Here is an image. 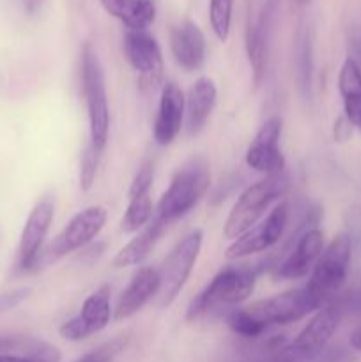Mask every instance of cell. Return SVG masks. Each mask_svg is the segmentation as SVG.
Wrapping results in <instances>:
<instances>
[{"instance_id":"1","label":"cell","mask_w":361,"mask_h":362,"mask_svg":"<svg viewBox=\"0 0 361 362\" xmlns=\"http://www.w3.org/2000/svg\"><path fill=\"white\" fill-rule=\"evenodd\" d=\"M211 186V165L204 156L188 159L172 177L163 197L156 205V218L165 225L193 211Z\"/></svg>"},{"instance_id":"2","label":"cell","mask_w":361,"mask_h":362,"mask_svg":"<svg viewBox=\"0 0 361 362\" xmlns=\"http://www.w3.org/2000/svg\"><path fill=\"white\" fill-rule=\"evenodd\" d=\"M81 90L88 117V144L105 151L110 136V106L105 73L91 42L81 46Z\"/></svg>"},{"instance_id":"3","label":"cell","mask_w":361,"mask_h":362,"mask_svg":"<svg viewBox=\"0 0 361 362\" xmlns=\"http://www.w3.org/2000/svg\"><path fill=\"white\" fill-rule=\"evenodd\" d=\"M257 281L255 267H227L211 279L186 310V322H197L223 306L244 303L253 293Z\"/></svg>"},{"instance_id":"4","label":"cell","mask_w":361,"mask_h":362,"mask_svg":"<svg viewBox=\"0 0 361 362\" xmlns=\"http://www.w3.org/2000/svg\"><path fill=\"white\" fill-rule=\"evenodd\" d=\"M289 187V179L285 175L265 177L264 180L248 186L237 197L236 204L230 209L223 225V237L236 240L250 228H253L269 207L283 197Z\"/></svg>"},{"instance_id":"5","label":"cell","mask_w":361,"mask_h":362,"mask_svg":"<svg viewBox=\"0 0 361 362\" xmlns=\"http://www.w3.org/2000/svg\"><path fill=\"white\" fill-rule=\"evenodd\" d=\"M106 218H108V212L101 205H92V207L84 209L76 216H73L71 221L60 230L59 235L48 246L42 247L38 262H35L34 271L57 264L60 258L87 247L105 228Z\"/></svg>"},{"instance_id":"6","label":"cell","mask_w":361,"mask_h":362,"mask_svg":"<svg viewBox=\"0 0 361 362\" xmlns=\"http://www.w3.org/2000/svg\"><path fill=\"white\" fill-rule=\"evenodd\" d=\"M353 257V240L347 233H338L319 257L317 264L311 269L310 279L304 286L328 306L333 297L342 290L350 269Z\"/></svg>"},{"instance_id":"7","label":"cell","mask_w":361,"mask_h":362,"mask_svg":"<svg viewBox=\"0 0 361 362\" xmlns=\"http://www.w3.org/2000/svg\"><path fill=\"white\" fill-rule=\"evenodd\" d=\"M321 308H324V304L306 286H301V288L287 290L268 299L257 300L244 308V311L264 331H268L273 325H289L303 320L308 315L317 313Z\"/></svg>"},{"instance_id":"8","label":"cell","mask_w":361,"mask_h":362,"mask_svg":"<svg viewBox=\"0 0 361 362\" xmlns=\"http://www.w3.org/2000/svg\"><path fill=\"white\" fill-rule=\"evenodd\" d=\"M204 233L202 230H191L173 246L168 257L159 269V308H170L193 272L195 264L200 255Z\"/></svg>"},{"instance_id":"9","label":"cell","mask_w":361,"mask_h":362,"mask_svg":"<svg viewBox=\"0 0 361 362\" xmlns=\"http://www.w3.org/2000/svg\"><path fill=\"white\" fill-rule=\"evenodd\" d=\"M287 223H289V204L280 202L253 228H250L243 235L237 237L236 240H232V244L227 247L225 257L229 260H239V258H246L251 257V255L271 250L275 244L280 243V239L285 233Z\"/></svg>"},{"instance_id":"10","label":"cell","mask_w":361,"mask_h":362,"mask_svg":"<svg viewBox=\"0 0 361 362\" xmlns=\"http://www.w3.org/2000/svg\"><path fill=\"white\" fill-rule=\"evenodd\" d=\"M53 216H55V202L50 194L35 202L32 211L28 212L27 221L21 230L20 246H18L16 269L20 272H34L35 262L45 246Z\"/></svg>"},{"instance_id":"11","label":"cell","mask_w":361,"mask_h":362,"mask_svg":"<svg viewBox=\"0 0 361 362\" xmlns=\"http://www.w3.org/2000/svg\"><path fill=\"white\" fill-rule=\"evenodd\" d=\"M110 296H112V288L108 285L94 290L84 300L78 315L60 325L59 334L67 341H81L101 332L112 320Z\"/></svg>"},{"instance_id":"12","label":"cell","mask_w":361,"mask_h":362,"mask_svg":"<svg viewBox=\"0 0 361 362\" xmlns=\"http://www.w3.org/2000/svg\"><path fill=\"white\" fill-rule=\"evenodd\" d=\"M280 136H282V119L275 115L265 120L255 134L244 156L246 165L255 172L264 173L265 177L282 175L285 170V158L280 151Z\"/></svg>"},{"instance_id":"13","label":"cell","mask_w":361,"mask_h":362,"mask_svg":"<svg viewBox=\"0 0 361 362\" xmlns=\"http://www.w3.org/2000/svg\"><path fill=\"white\" fill-rule=\"evenodd\" d=\"M124 57L140 76L142 83L154 85L163 76V53L154 35L147 30L124 34Z\"/></svg>"},{"instance_id":"14","label":"cell","mask_w":361,"mask_h":362,"mask_svg":"<svg viewBox=\"0 0 361 362\" xmlns=\"http://www.w3.org/2000/svg\"><path fill=\"white\" fill-rule=\"evenodd\" d=\"M184 126V92L173 81H166L159 95L158 115H156L152 136L161 147L172 144Z\"/></svg>"},{"instance_id":"15","label":"cell","mask_w":361,"mask_h":362,"mask_svg":"<svg viewBox=\"0 0 361 362\" xmlns=\"http://www.w3.org/2000/svg\"><path fill=\"white\" fill-rule=\"evenodd\" d=\"M324 251V233L319 228H308L297 239L285 260L276 265V278L301 279L311 272Z\"/></svg>"},{"instance_id":"16","label":"cell","mask_w":361,"mask_h":362,"mask_svg":"<svg viewBox=\"0 0 361 362\" xmlns=\"http://www.w3.org/2000/svg\"><path fill=\"white\" fill-rule=\"evenodd\" d=\"M170 49L176 62L188 73L200 71L205 64V35L195 21L183 20L170 30Z\"/></svg>"},{"instance_id":"17","label":"cell","mask_w":361,"mask_h":362,"mask_svg":"<svg viewBox=\"0 0 361 362\" xmlns=\"http://www.w3.org/2000/svg\"><path fill=\"white\" fill-rule=\"evenodd\" d=\"M340 320H342V310L336 304L329 303L328 306L321 308L311 317V320L301 329L299 334L287 345L297 352H321L326 346H329Z\"/></svg>"},{"instance_id":"18","label":"cell","mask_w":361,"mask_h":362,"mask_svg":"<svg viewBox=\"0 0 361 362\" xmlns=\"http://www.w3.org/2000/svg\"><path fill=\"white\" fill-rule=\"evenodd\" d=\"M159 292V272L152 267H142L133 274L131 281L120 293L113 318L122 322L137 315L149 300Z\"/></svg>"},{"instance_id":"19","label":"cell","mask_w":361,"mask_h":362,"mask_svg":"<svg viewBox=\"0 0 361 362\" xmlns=\"http://www.w3.org/2000/svg\"><path fill=\"white\" fill-rule=\"evenodd\" d=\"M218 99V88L214 81L202 76L188 88L184 95V127L188 136H197L207 124Z\"/></svg>"},{"instance_id":"20","label":"cell","mask_w":361,"mask_h":362,"mask_svg":"<svg viewBox=\"0 0 361 362\" xmlns=\"http://www.w3.org/2000/svg\"><path fill=\"white\" fill-rule=\"evenodd\" d=\"M273 13H275V0H269L262 9L257 21L248 25L246 32V52L250 59L251 73H253L255 87L262 83L268 67V49H269V32H271Z\"/></svg>"},{"instance_id":"21","label":"cell","mask_w":361,"mask_h":362,"mask_svg":"<svg viewBox=\"0 0 361 362\" xmlns=\"http://www.w3.org/2000/svg\"><path fill=\"white\" fill-rule=\"evenodd\" d=\"M166 225L154 216L151 223L144 226L140 232H137V235L119 251V253L113 257L112 265L115 269H124V267H133V265L142 264L145 258L151 255V251L154 250L156 243L159 240V237L165 232Z\"/></svg>"},{"instance_id":"22","label":"cell","mask_w":361,"mask_h":362,"mask_svg":"<svg viewBox=\"0 0 361 362\" xmlns=\"http://www.w3.org/2000/svg\"><path fill=\"white\" fill-rule=\"evenodd\" d=\"M338 92L342 95L343 117L361 133V67L353 57H347L340 67Z\"/></svg>"},{"instance_id":"23","label":"cell","mask_w":361,"mask_h":362,"mask_svg":"<svg viewBox=\"0 0 361 362\" xmlns=\"http://www.w3.org/2000/svg\"><path fill=\"white\" fill-rule=\"evenodd\" d=\"M110 16L117 18L127 30H147L156 20V0H99Z\"/></svg>"},{"instance_id":"24","label":"cell","mask_w":361,"mask_h":362,"mask_svg":"<svg viewBox=\"0 0 361 362\" xmlns=\"http://www.w3.org/2000/svg\"><path fill=\"white\" fill-rule=\"evenodd\" d=\"M265 362H356L353 350L343 346L329 345L321 352H297L289 345L275 350Z\"/></svg>"},{"instance_id":"25","label":"cell","mask_w":361,"mask_h":362,"mask_svg":"<svg viewBox=\"0 0 361 362\" xmlns=\"http://www.w3.org/2000/svg\"><path fill=\"white\" fill-rule=\"evenodd\" d=\"M152 211H154V205L149 194H142V197L131 198L130 204H127L126 212L122 216V221H120V232L124 233H137L144 228L147 223L152 221Z\"/></svg>"},{"instance_id":"26","label":"cell","mask_w":361,"mask_h":362,"mask_svg":"<svg viewBox=\"0 0 361 362\" xmlns=\"http://www.w3.org/2000/svg\"><path fill=\"white\" fill-rule=\"evenodd\" d=\"M62 356L57 346L41 339H32L20 354H0V362H60Z\"/></svg>"},{"instance_id":"27","label":"cell","mask_w":361,"mask_h":362,"mask_svg":"<svg viewBox=\"0 0 361 362\" xmlns=\"http://www.w3.org/2000/svg\"><path fill=\"white\" fill-rule=\"evenodd\" d=\"M234 0H209V21L216 37L225 42L232 27Z\"/></svg>"},{"instance_id":"28","label":"cell","mask_w":361,"mask_h":362,"mask_svg":"<svg viewBox=\"0 0 361 362\" xmlns=\"http://www.w3.org/2000/svg\"><path fill=\"white\" fill-rule=\"evenodd\" d=\"M103 152H99L98 148L92 147L91 144L84 148L80 159V189L88 191L94 186L96 175H98V166H99V158H101Z\"/></svg>"},{"instance_id":"29","label":"cell","mask_w":361,"mask_h":362,"mask_svg":"<svg viewBox=\"0 0 361 362\" xmlns=\"http://www.w3.org/2000/svg\"><path fill=\"white\" fill-rule=\"evenodd\" d=\"M229 327L232 329L234 332H236L237 336H241V338H246V339H251V338H258L260 334H264V329L260 327V325L257 324V322L253 320V318L250 317V315L243 310H237L234 311L232 315L229 317Z\"/></svg>"},{"instance_id":"30","label":"cell","mask_w":361,"mask_h":362,"mask_svg":"<svg viewBox=\"0 0 361 362\" xmlns=\"http://www.w3.org/2000/svg\"><path fill=\"white\" fill-rule=\"evenodd\" d=\"M152 182H154V165L151 161H147L140 166V170L134 175L133 182H131L130 193H127L130 200L131 198L142 197V194H149Z\"/></svg>"},{"instance_id":"31","label":"cell","mask_w":361,"mask_h":362,"mask_svg":"<svg viewBox=\"0 0 361 362\" xmlns=\"http://www.w3.org/2000/svg\"><path fill=\"white\" fill-rule=\"evenodd\" d=\"M30 293L32 290L28 286H20V288L2 292L0 293V313H7V311L14 310L20 304H23L30 297Z\"/></svg>"},{"instance_id":"32","label":"cell","mask_w":361,"mask_h":362,"mask_svg":"<svg viewBox=\"0 0 361 362\" xmlns=\"http://www.w3.org/2000/svg\"><path fill=\"white\" fill-rule=\"evenodd\" d=\"M353 131H354L353 124H350L345 117L340 115L338 119H336L335 127H333V136H335L336 141H347L350 136H353Z\"/></svg>"},{"instance_id":"33","label":"cell","mask_w":361,"mask_h":362,"mask_svg":"<svg viewBox=\"0 0 361 362\" xmlns=\"http://www.w3.org/2000/svg\"><path fill=\"white\" fill-rule=\"evenodd\" d=\"M45 0H21V6H23V11L28 14V16H34L41 11Z\"/></svg>"},{"instance_id":"34","label":"cell","mask_w":361,"mask_h":362,"mask_svg":"<svg viewBox=\"0 0 361 362\" xmlns=\"http://www.w3.org/2000/svg\"><path fill=\"white\" fill-rule=\"evenodd\" d=\"M349 345L354 352H360L361 354V325H357L353 332H350V338H349Z\"/></svg>"}]
</instances>
